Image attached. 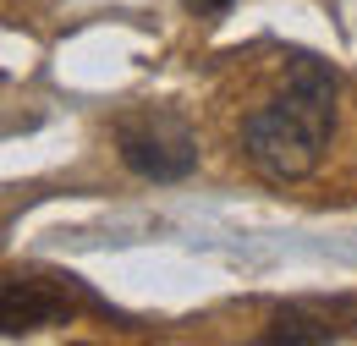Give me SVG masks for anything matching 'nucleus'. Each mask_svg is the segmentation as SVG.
<instances>
[{
    "instance_id": "obj_1",
    "label": "nucleus",
    "mask_w": 357,
    "mask_h": 346,
    "mask_svg": "<svg viewBox=\"0 0 357 346\" xmlns=\"http://www.w3.org/2000/svg\"><path fill=\"white\" fill-rule=\"evenodd\" d=\"M335 88H341L335 66L297 50L286 61L280 88L264 105L248 110L242 154L264 181L291 187V181H308L324 165V149H330V132H335Z\"/></svg>"
},
{
    "instance_id": "obj_3",
    "label": "nucleus",
    "mask_w": 357,
    "mask_h": 346,
    "mask_svg": "<svg viewBox=\"0 0 357 346\" xmlns=\"http://www.w3.org/2000/svg\"><path fill=\"white\" fill-rule=\"evenodd\" d=\"M357 330V303L335 297V303H286L264 330V346H330L347 341Z\"/></svg>"
},
{
    "instance_id": "obj_2",
    "label": "nucleus",
    "mask_w": 357,
    "mask_h": 346,
    "mask_svg": "<svg viewBox=\"0 0 357 346\" xmlns=\"http://www.w3.org/2000/svg\"><path fill=\"white\" fill-rule=\"evenodd\" d=\"M116 154L132 176L171 187V181H187L198 171V132L181 110L149 105V110H132L116 121Z\"/></svg>"
},
{
    "instance_id": "obj_4",
    "label": "nucleus",
    "mask_w": 357,
    "mask_h": 346,
    "mask_svg": "<svg viewBox=\"0 0 357 346\" xmlns=\"http://www.w3.org/2000/svg\"><path fill=\"white\" fill-rule=\"evenodd\" d=\"M66 319H72L66 297L50 292L45 280H22V275L6 280V292H0V330L11 341L28 336V330H45V324H66Z\"/></svg>"
},
{
    "instance_id": "obj_5",
    "label": "nucleus",
    "mask_w": 357,
    "mask_h": 346,
    "mask_svg": "<svg viewBox=\"0 0 357 346\" xmlns=\"http://www.w3.org/2000/svg\"><path fill=\"white\" fill-rule=\"evenodd\" d=\"M187 6H192L198 17H225V11L236 6V0H187Z\"/></svg>"
}]
</instances>
